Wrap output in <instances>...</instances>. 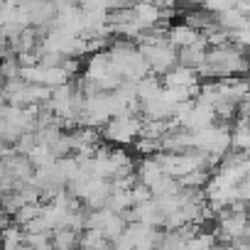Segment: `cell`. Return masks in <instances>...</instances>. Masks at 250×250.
Masks as SVG:
<instances>
[{
	"label": "cell",
	"instance_id": "cell-1",
	"mask_svg": "<svg viewBox=\"0 0 250 250\" xmlns=\"http://www.w3.org/2000/svg\"><path fill=\"white\" fill-rule=\"evenodd\" d=\"M143 115H118L101 130L105 143L113 145H135L143 135Z\"/></svg>",
	"mask_w": 250,
	"mask_h": 250
},
{
	"label": "cell",
	"instance_id": "cell-2",
	"mask_svg": "<svg viewBox=\"0 0 250 250\" xmlns=\"http://www.w3.org/2000/svg\"><path fill=\"white\" fill-rule=\"evenodd\" d=\"M218 125V115H216V108L213 105H206V103H194V108L182 118V128L189 130V133H201V130H208Z\"/></svg>",
	"mask_w": 250,
	"mask_h": 250
},
{
	"label": "cell",
	"instance_id": "cell-3",
	"mask_svg": "<svg viewBox=\"0 0 250 250\" xmlns=\"http://www.w3.org/2000/svg\"><path fill=\"white\" fill-rule=\"evenodd\" d=\"M167 40H169L172 47H177V49H187V47L201 42L204 35H201L199 30L184 25V22H177V25H169V30H167Z\"/></svg>",
	"mask_w": 250,
	"mask_h": 250
},
{
	"label": "cell",
	"instance_id": "cell-4",
	"mask_svg": "<svg viewBox=\"0 0 250 250\" xmlns=\"http://www.w3.org/2000/svg\"><path fill=\"white\" fill-rule=\"evenodd\" d=\"M162 83H165V88H196V86H201V76H199V71L179 64L162 79Z\"/></svg>",
	"mask_w": 250,
	"mask_h": 250
},
{
	"label": "cell",
	"instance_id": "cell-5",
	"mask_svg": "<svg viewBox=\"0 0 250 250\" xmlns=\"http://www.w3.org/2000/svg\"><path fill=\"white\" fill-rule=\"evenodd\" d=\"M208 49H211V47H208L206 40H201V42H196V44H191V47H187V49H179V64L187 66V69L199 71V69L206 64Z\"/></svg>",
	"mask_w": 250,
	"mask_h": 250
},
{
	"label": "cell",
	"instance_id": "cell-6",
	"mask_svg": "<svg viewBox=\"0 0 250 250\" xmlns=\"http://www.w3.org/2000/svg\"><path fill=\"white\" fill-rule=\"evenodd\" d=\"M138 177H140V182H143L145 187L155 189L167 174L162 172V167H160V162H157L155 157H143V160L138 162Z\"/></svg>",
	"mask_w": 250,
	"mask_h": 250
},
{
	"label": "cell",
	"instance_id": "cell-7",
	"mask_svg": "<svg viewBox=\"0 0 250 250\" xmlns=\"http://www.w3.org/2000/svg\"><path fill=\"white\" fill-rule=\"evenodd\" d=\"M133 206H135V204H133V194H130V191H125V189H113V194H110L105 208L123 216V213H128Z\"/></svg>",
	"mask_w": 250,
	"mask_h": 250
},
{
	"label": "cell",
	"instance_id": "cell-8",
	"mask_svg": "<svg viewBox=\"0 0 250 250\" xmlns=\"http://www.w3.org/2000/svg\"><path fill=\"white\" fill-rule=\"evenodd\" d=\"M79 243H81V233L69 230V228L57 230L52 235V248L54 250H79Z\"/></svg>",
	"mask_w": 250,
	"mask_h": 250
},
{
	"label": "cell",
	"instance_id": "cell-9",
	"mask_svg": "<svg viewBox=\"0 0 250 250\" xmlns=\"http://www.w3.org/2000/svg\"><path fill=\"white\" fill-rule=\"evenodd\" d=\"M3 233H5V250H18L25 245V230L20 226H8L3 228Z\"/></svg>",
	"mask_w": 250,
	"mask_h": 250
},
{
	"label": "cell",
	"instance_id": "cell-10",
	"mask_svg": "<svg viewBox=\"0 0 250 250\" xmlns=\"http://www.w3.org/2000/svg\"><path fill=\"white\" fill-rule=\"evenodd\" d=\"M130 194H133V204H135V206H138V204H145V201H152V199H155V196H152V189H150V187H145L143 182H140V184H138V187H135Z\"/></svg>",
	"mask_w": 250,
	"mask_h": 250
},
{
	"label": "cell",
	"instance_id": "cell-11",
	"mask_svg": "<svg viewBox=\"0 0 250 250\" xmlns=\"http://www.w3.org/2000/svg\"><path fill=\"white\" fill-rule=\"evenodd\" d=\"M245 54H248V59H250V49H248V52H245Z\"/></svg>",
	"mask_w": 250,
	"mask_h": 250
},
{
	"label": "cell",
	"instance_id": "cell-12",
	"mask_svg": "<svg viewBox=\"0 0 250 250\" xmlns=\"http://www.w3.org/2000/svg\"><path fill=\"white\" fill-rule=\"evenodd\" d=\"M248 83H250V76H248Z\"/></svg>",
	"mask_w": 250,
	"mask_h": 250
}]
</instances>
